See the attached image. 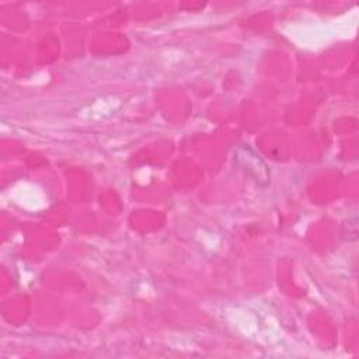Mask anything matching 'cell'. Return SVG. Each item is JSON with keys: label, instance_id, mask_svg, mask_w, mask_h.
<instances>
[{"label": "cell", "instance_id": "6da1fadb", "mask_svg": "<svg viewBox=\"0 0 359 359\" xmlns=\"http://www.w3.org/2000/svg\"><path fill=\"white\" fill-rule=\"evenodd\" d=\"M234 163L237 167L251 177L258 185L266 187L271 180L269 170L264 160L248 146H238L234 153Z\"/></svg>", "mask_w": 359, "mask_h": 359}]
</instances>
